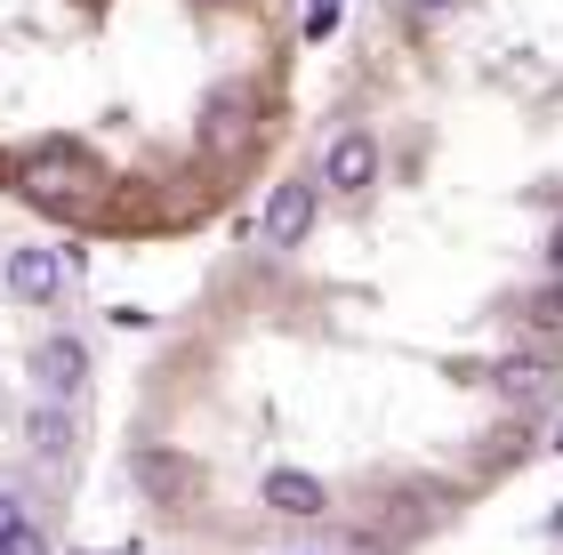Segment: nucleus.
<instances>
[{
    "label": "nucleus",
    "mask_w": 563,
    "mask_h": 555,
    "mask_svg": "<svg viewBox=\"0 0 563 555\" xmlns=\"http://www.w3.org/2000/svg\"><path fill=\"white\" fill-rule=\"evenodd\" d=\"M548 266L563 274V218H555V234H548Z\"/></svg>",
    "instance_id": "7"
},
{
    "label": "nucleus",
    "mask_w": 563,
    "mask_h": 555,
    "mask_svg": "<svg viewBox=\"0 0 563 555\" xmlns=\"http://www.w3.org/2000/svg\"><path fill=\"white\" fill-rule=\"evenodd\" d=\"M314 218H322V178H282V186L266 193V218H258L266 258H290V249L314 234Z\"/></svg>",
    "instance_id": "1"
},
{
    "label": "nucleus",
    "mask_w": 563,
    "mask_h": 555,
    "mask_svg": "<svg viewBox=\"0 0 563 555\" xmlns=\"http://www.w3.org/2000/svg\"><path fill=\"white\" fill-rule=\"evenodd\" d=\"M371 186H378V137L371 130H339V137H330V154H322V193L363 201Z\"/></svg>",
    "instance_id": "2"
},
{
    "label": "nucleus",
    "mask_w": 563,
    "mask_h": 555,
    "mask_svg": "<svg viewBox=\"0 0 563 555\" xmlns=\"http://www.w3.org/2000/svg\"><path fill=\"white\" fill-rule=\"evenodd\" d=\"M492 395L499 402H548L555 395V363L548 355H499L492 363Z\"/></svg>",
    "instance_id": "4"
},
{
    "label": "nucleus",
    "mask_w": 563,
    "mask_h": 555,
    "mask_svg": "<svg viewBox=\"0 0 563 555\" xmlns=\"http://www.w3.org/2000/svg\"><path fill=\"white\" fill-rule=\"evenodd\" d=\"M33 370H41V395H48V402H81V387H89V355H81V338H41Z\"/></svg>",
    "instance_id": "3"
},
{
    "label": "nucleus",
    "mask_w": 563,
    "mask_h": 555,
    "mask_svg": "<svg viewBox=\"0 0 563 555\" xmlns=\"http://www.w3.org/2000/svg\"><path fill=\"white\" fill-rule=\"evenodd\" d=\"M402 9H411V16H451L459 0H402Z\"/></svg>",
    "instance_id": "6"
},
{
    "label": "nucleus",
    "mask_w": 563,
    "mask_h": 555,
    "mask_svg": "<svg viewBox=\"0 0 563 555\" xmlns=\"http://www.w3.org/2000/svg\"><path fill=\"white\" fill-rule=\"evenodd\" d=\"M266 508L274 515H330V484L322 475H298V467H282V475H266Z\"/></svg>",
    "instance_id": "5"
}]
</instances>
